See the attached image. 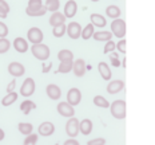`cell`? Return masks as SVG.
I'll use <instances>...</instances> for the list:
<instances>
[{
	"label": "cell",
	"mask_w": 155,
	"mask_h": 145,
	"mask_svg": "<svg viewBox=\"0 0 155 145\" xmlns=\"http://www.w3.org/2000/svg\"><path fill=\"white\" fill-rule=\"evenodd\" d=\"M110 110H111V116L116 120H123L126 118V113H127V105L123 99H116L111 105H110Z\"/></svg>",
	"instance_id": "obj_1"
},
{
	"label": "cell",
	"mask_w": 155,
	"mask_h": 145,
	"mask_svg": "<svg viewBox=\"0 0 155 145\" xmlns=\"http://www.w3.org/2000/svg\"><path fill=\"white\" fill-rule=\"evenodd\" d=\"M31 53L36 59L41 60V62H44V60H47L48 58H50V48H48V46L44 44V43L32 44Z\"/></svg>",
	"instance_id": "obj_2"
},
{
	"label": "cell",
	"mask_w": 155,
	"mask_h": 145,
	"mask_svg": "<svg viewBox=\"0 0 155 145\" xmlns=\"http://www.w3.org/2000/svg\"><path fill=\"white\" fill-rule=\"evenodd\" d=\"M111 32L112 35H115L116 38H119V39H123L124 35H126V22L123 19H114L111 23Z\"/></svg>",
	"instance_id": "obj_3"
},
{
	"label": "cell",
	"mask_w": 155,
	"mask_h": 145,
	"mask_svg": "<svg viewBox=\"0 0 155 145\" xmlns=\"http://www.w3.org/2000/svg\"><path fill=\"white\" fill-rule=\"evenodd\" d=\"M79 120H78L76 117H71L68 118V121H67L66 124V133L67 136L74 138L78 136V133H79Z\"/></svg>",
	"instance_id": "obj_4"
},
{
	"label": "cell",
	"mask_w": 155,
	"mask_h": 145,
	"mask_svg": "<svg viewBox=\"0 0 155 145\" xmlns=\"http://www.w3.org/2000/svg\"><path fill=\"white\" fill-rule=\"evenodd\" d=\"M56 110L59 113L60 116H63V117H67V118H71L75 116V109H74V106H71L67 101H62L59 102L56 106Z\"/></svg>",
	"instance_id": "obj_5"
},
{
	"label": "cell",
	"mask_w": 155,
	"mask_h": 145,
	"mask_svg": "<svg viewBox=\"0 0 155 145\" xmlns=\"http://www.w3.org/2000/svg\"><path fill=\"white\" fill-rule=\"evenodd\" d=\"M27 38L32 44H38V43H43L44 35H43V31L39 27H31L27 32Z\"/></svg>",
	"instance_id": "obj_6"
},
{
	"label": "cell",
	"mask_w": 155,
	"mask_h": 145,
	"mask_svg": "<svg viewBox=\"0 0 155 145\" xmlns=\"http://www.w3.org/2000/svg\"><path fill=\"white\" fill-rule=\"evenodd\" d=\"M35 89H36L35 81L32 78H25L23 85H21V88H20V94L23 97H31L35 93Z\"/></svg>",
	"instance_id": "obj_7"
},
{
	"label": "cell",
	"mask_w": 155,
	"mask_h": 145,
	"mask_svg": "<svg viewBox=\"0 0 155 145\" xmlns=\"http://www.w3.org/2000/svg\"><path fill=\"white\" fill-rule=\"evenodd\" d=\"M82 101V93L78 88H72L68 90L67 93V102L71 105V106H76L80 104Z\"/></svg>",
	"instance_id": "obj_8"
},
{
	"label": "cell",
	"mask_w": 155,
	"mask_h": 145,
	"mask_svg": "<svg viewBox=\"0 0 155 145\" xmlns=\"http://www.w3.org/2000/svg\"><path fill=\"white\" fill-rule=\"evenodd\" d=\"M8 73L11 74L14 78H19V77L24 75L25 67L20 62H11L8 64Z\"/></svg>",
	"instance_id": "obj_9"
},
{
	"label": "cell",
	"mask_w": 155,
	"mask_h": 145,
	"mask_svg": "<svg viewBox=\"0 0 155 145\" xmlns=\"http://www.w3.org/2000/svg\"><path fill=\"white\" fill-rule=\"evenodd\" d=\"M66 32L68 34V36L71 39H79L80 35H82V27H80V24L78 22H71L67 26Z\"/></svg>",
	"instance_id": "obj_10"
},
{
	"label": "cell",
	"mask_w": 155,
	"mask_h": 145,
	"mask_svg": "<svg viewBox=\"0 0 155 145\" xmlns=\"http://www.w3.org/2000/svg\"><path fill=\"white\" fill-rule=\"evenodd\" d=\"M38 132H39V134H40V136L48 137V136H51V134H54L55 125L52 124V122H50V121H44V122H41V124L39 125Z\"/></svg>",
	"instance_id": "obj_11"
},
{
	"label": "cell",
	"mask_w": 155,
	"mask_h": 145,
	"mask_svg": "<svg viewBox=\"0 0 155 145\" xmlns=\"http://www.w3.org/2000/svg\"><path fill=\"white\" fill-rule=\"evenodd\" d=\"M72 71L76 77H83L87 71V66H86V60L84 59H76L74 60V64H72Z\"/></svg>",
	"instance_id": "obj_12"
},
{
	"label": "cell",
	"mask_w": 155,
	"mask_h": 145,
	"mask_svg": "<svg viewBox=\"0 0 155 145\" xmlns=\"http://www.w3.org/2000/svg\"><path fill=\"white\" fill-rule=\"evenodd\" d=\"M78 12V4L75 0H68V2L66 3V5H64V16H66L67 19H72L74 16L76 15Z\"/></svg>",
	"instance_id": "obj_13"
},
{
	"label": "cell",
	"mask_w": 155,
	"mask_h": 145,
	"mask_svg": "<svg viewBox=\"0 0 155 145\" xmlns=\"http://www.w3.org/2000/svg\"><path fill=\"white\" fill-rule=\"evenodd\" d=\"M124 88V82L122 79H114L107 85V93L108 94H118Z\"/></svg>",
	"instance_id": "obj_14"
},
{
	"label": "cell",
	"mask_w": 155,
	"mask_h": 145,
	"mask_svg": "<svg viewBox=\"0 0 155 145\" xmlns=\"http://www.w3.org/2000/svg\"><path fill=\"white\" fill-rule=\"evenodd\" d=\"M46 93L48 95V98L54 99V101H56V99H59L60 97H62V90L58 85H55V83H50V85L46 88Z\"/></svg>",
	"instance_id": "obj_15"
},
{
	"label": "cell",
	"mask_w": 155,
	"mask_h": 145,
	"mask_svg": "<svg viewBox=\"0 0 155 145\" xmlns=\"http://www.w3.org/2000/svg\"><path fill=\"white\" fill-rule=\"evenodd\" d=\"M90 20H91V24L94 27L103 28V27H106V24H107V20H106L104 16L101 15V14H91Z\"/></svg>",
	"instance_id": "obj_16"
},
{
	"label": "cell",
	"mask_w": 155,
	"mask_h": 145,
	"mask_svg": "<svg viewBox=\"0 0 155 145\" xmlns=\"http://www.w3.org/2000/svg\"><path fill=\"white\" fill-rule=\"evenodd\" d=\"M66 16L62 12L56 11V12H52V15H51L50 18V24L52 26V27H56V26H60V24H64V22H66Z\"/></svg>",
	"instance_id": "obj_17"
},
{
	"label": "cell",
	"mask_w": 155,
	"mask_h": 145,
	"mask_svg": "<svg viewBox=\"0 0 155 145\" xmlns=\"http://www.w3.org/2000/svg\"><path fill=\"white\" fill-rule=\"evenodd\" d=\"M79 132L84 136H88L92 132V121L90 118H84L79 122Z\"/></svg>",
	"instance_id": "obj_18"
},
{
	"label": "cell",
	"mask_w": 155,
	"mask_h": 145,
	"mask_svg": "<svg viewBox=\"0 0 155 145\" xmlns=\"http://www.w3.org/2000/svg\"><path fill=\"white\" fill-rule=\"evenodd\" d=\"M98 70H99V73H101V77L104 81H110V79H111L112 73H111V70H110V67H108L107 63L101 62L98 64Z\"/></svg>",
	"instance_id": "obj_19"
},
{
	"label": "cell",
	"mask_w": 155,
	"mask_h": 145,
	"mask_svg": "<svg viewBox=\"0 0 155 145\" xmlns=\"http://www.w3.org/2000/svg\"><path fill=\"white\" fill-rule=\"evenodd\" d=\"M14 47L18 53H25L28 51V42L24 39V38H16L14 40Z\"/></svg>",
	"instance_id": "obj_20"
},
{
	"label": "cell",
	"mask_w": 155,
	"mask_h": 145,
	"mask_svg": "<svg viewBox=\"0 0 155 145\" xmlns=\"http://www.w3.org/2000/svg\"><path fill=\"white\" fill-rule=\"evenodd\" d=\"M92 36H94V39L98 42H108L112 38V32L111 31H98V32H94Z\"/></svg>",
	"instance_id": "obj_21"
},
{
	"label": "cell",
	"mask_w": 155,
	"mask_h": 145,
	"mask_svg": "<svg viewBox=\"0 0 155 145\" xmlns=\"http://www.w3.org/2000/svg\"><path fill=\"white\" fill-rule=\"evenodd\" d=\"M47 12V8L44 7V5H41V7H38V8H25V14L28 16H34V18H38V16H43L46 15Z\"/></svg>",
	"instance_id": "obj_22"
},
{
	"label": "cell",
	"mask_w": 155,
	"mask_h": 145,
	"mask_svg": "<svg viewBox=\"0 0 155 145\" xmlns=\"http://www.w3.org/2000/svg\"><path fill=\"white\" fill-rule=\"evenodd\" d=\"M120 14H122V11L118 5H108V7L106 8V15L111 19H119Z\"/></svg>",
	"instance_id": "obj_23"
},
{
	"label": "cell",
	"mask_w": 155,
	"mask_h": 145,
	"mask_svg": "<svg viewBox=\"0 0 155 145\" xmlns=\"http://www.w3.org/2000/svg\"><path fill=\"white\" fill-rule=\"evenodd\" d=\"M18 129H19V132H20L21 134H24V136H28V134L32 133V130H34V126H32V124H30V122H19Z\"/></svg>",
	"instance_id": "obj_24"
},
{
	"label": "cell",
	"mask_w": 155,
	"mask_h": 145,
	"mask_svg": "<svg viewBox=\"0 0 155 145\" xmlns=\"http://www.w3.org/2000/svg\"><path fill=\"white\" fill-rule=\"evenodd\" d=\"M72 64H74V60H63L60 62L59 64V69H58V73L60 74H67L72 70Z\"/></svg>",
	"instance_id": "obj_25"
},
{
	"label": "cell",
	"mask_w": 155,
	"mask_h": 145,
	"mask_svg": "<svg viewBox=\"0 0 155 145\" xmlns=\"http://www.w3.org/2000/svg\"><path fill=\"white\" fill-rule=\"evenodd\" d=\"M18 99V94H16L15 91H12V93H7V95L4 97V98L0 101V104H2L3 106H9V105H12L14 102Z\"/></svg>",
	"instance_id": "obj_26"
},
{
	"label": "cell",
	"mask_w": 155,
	"mask_h": 145,
	"mask_svg": "<svg viewBox=\"0 0 155 145\" xmlns=\"http://www.w3.org/2000/svg\"><path fill=\"white\" fill-rule=\"evenodd\" d=\"M36 108V105H35V102L30 101V99H25V101L21 102L20 105V110L24 113V114H30L31 110H34V109Z\"/></svg>",
	"instance_id": "obj_27"
},
{
	"label": "cell",
	"mask_w": 155,
	"mask_h": 145,
	"mask_svg": "<svg viewBox=\"0 0 155 145\" xmlns=\"http://www.w3.org/2000/svg\"><path fill=\"white\" fill-rule=\"evenodd\" d=\"M58 59L60 62H63V60H74V54L70 50H60L58 53Z\"/></svg>",
	"instance_id": "obj_28"
},
{
	"label": "cell",
	"mask_w": 155,
	"mask_h": 145,
	"mask_svg": "<svg viewBox=\"0 0 155 145\" xmlns=\"http://www.w3.org/2000/svg\"><path fill=\"white\" fill-rule=\"evenodd\" d=\"M44 7L47 8V11L56 12L58 9L60 8V2H59V0H46V4H44Z\"/></svg>",
	"instance_id": "obj_29"
},
{
	"label": "cell",
	"mask_w": 155,
	"mask_h": 145,
	"mask_svg": "<svg viewBox=\"0 0 155 145\" xmlns=\"http://www.w3.org/2000/svg\"><path fill=\"white\" fill-rule=\"evenodd\" d=\"M94 105L99 106V108H110V102L103 95H95L94 97Z\"/></svg>",
	"instance_id": "obj_30"
},
{
	"label": "cell",
	"mask_w": 155,
	"mask_h": 145,
	"mask_svg": "<svg viewBox=\"0 0 155 145\" xmlns=\"http://www.w3.org/2000/svg\"><path fill=\"white\" fill-rule=\"evenodd\" d=\"M92 35H94V26L90 23L82 30V35H80V38H83L84 40H87V39H90V38H92Z\"/></svg>",
	"instance_id": "obj_31"
},
{
	"label": "cell",
	"mask_w": 155,
	"mask_h": 145,
	"mask_svg": "<svg viewBox=\"0 0 155 145\" xmlns=\"http://www.w3.org/2000/svg\"><path fill=\"white\" fill-rule=\"evenodd\" d=\"M66 30H67V26L66 24L56 26V27H54V30H52V35L55 38H62L63 35L66 34Z\"/></svg>",
	"instance_id": "obj_32"
},
{
	"label": "cell",
	"mask_w": 155,
	"mask_h": 145,
	"mask_svg": "<svg viewBox=\"0 0 155 145\" xmlns=\"http://www.w3.org/2000/svg\"><path fill=\"white\" fill-rule=\"evenodd\" d=\"M9 47H11V43L7 38H0V54H4L9 51Z\"/></svg>",
	"instance_id": "obj_33"
},
{
	"label": "cell",
	"mask_w": 155,
	"mask_h": 145,
	"mask_svg": "<svg viewBox=\"0 0 155 145\" xmlns=\"http://www.w3.org/2000/svg\"><path fill=\"white\" fill-rule=\"evenodd\" d=\"M36 143H38V134H34V133L28 134L23 141L24 145H36Z\"/></svg>",
	"instance_id": "obj_34"
},
{
	"label": "cell",
	"mask_w": 155,
	"mask_h": 145,
	"mask_svg": "<svg viewBox=\"0 0 155 145\" xmlns=\"http://www.w3.org/2000/svg\"><path fill=\"white\" fill-rule=\"evenodd\" d=\"M8 27H7V24L4 23V22H0V38H5L8 35Z\"/></svg>",
	"instance_id": "obj_35"
},
{
	"label": "cell",
	"mask_w": 155,
	"mask_h": 145,
	"mask_svg": "<svg viewBox=\"0 0 155 145\" xmlns=\"http://www.w3.org/2000/svg\"><path fill=\"white\" fill-rule=\"evenodd\" d=\"M115 50V43L112 40H108V42H106V46H104V50H103V53L104 54H108V53H111V51H114Z\"/></svg>",
	"instance_id": "obj_36"
},
{
	"label": "cell",
	"mask_w": 155,
	"mask_h": 145,
	"mask_svg": "<svg viewBox=\"0 0 155 145\" xmlns=\"http://www.w3.org/2000/svg\"><path fill=\"white\" fill-rule=\"evenodd\" d=\"M115 47L118 48L119 53H123V54H126V39H120V40L118 42V43L115 44Z\"/></svg>",
	"instance_id": "obj_37"
},
{
	"label": "cell",
	"mask_w": 155,
	"mask_h": 145,
	"mask_svg": "<svg viewBox=\"0 0 155 145\" xmlns=\"http://www.w3.org/2000/svg\"><path fill=\"white\" fill-rule=\"evenodd\" d=\"M106 144V140L102 137H98V138H94V140H90L87 145H104Z\"/></svg>",
	"instance_id": "obj_38"
},
{
	"label": "cell",
	"mask_w": 155,
	"mask_h": 145,
	"mask_svg": "<svg viewBox=\"0 0 155 145\" xmlns=\"http://www.w3.org/2000/svg\"><path fill=\"white\" fill-rule=\"evenodd\" d=\"M43 5V2L41 0H30L28 2V8H38V7H41Z\"/></svg>",
	"instance_id": "obj_39"
},
{
	"label": "cell",
	"mask_w": 155,
	"mask_h": 145,
	"mask_svg": "<svg viewBox=\"0 0 155 145\" xmlns=\"http://www.w3.org/2000/svg\"><path fill=\"white\" fill-rule=\"evenodd\" d=\"M110 58H111V60H112V66L114 67H119L120 66V63H119V60H118V55L114 53V54H111L110 55Z\"/></svg>",
	"instance_id": "obj_40"
},
{
	"label": "cell",
	"mask_w": 155,
	"mask_h": 145,
	"mask_svg": "<svg viewBox=\"0 0 155 145\" xmlns=\"http://www.w3.org/2000/svg\"><path fill=\"white\" fill-rule=\"evenodd\" d=\"M15 88H16V78H14L11 82H9V85H8V88H7V93H12Z\"/></svg>",
	"instance_id": "obj_41"
},
{
	"label": "cell",
	"mask_w": 155,
	"mask_h": 145,
	"mask_svg": "<svg viewBox=\"0 0 155 145\" xmlns=\"http://www.w3.org/2000/svg\"><path fill=\"white\" fill-rule=\"evenodd\" d=\"M0 8H3L5 12H7V14L9 12V9H11V8H9V5H8V3L5 2V0H0Z\"/></svg>",
	"instance_id": "obj_42"
},
{
	"label": "cell",
	"mask_w": 155,
	"mask_h": 145,
	"mask_svg": "<svg viewBox=\"0 0 155 145\" xmlns=\"http://www.w3.org/2000/svg\"><path fill=\"white\" fill-rule=\"evenodd\" d=\"M63 145H79V141L75 140V138H68V140L64 141Z\"/></svg>",
	"instance_id": "obj_43"
},
{
	"label": "cell",
	"mask_w": 155,
	"mask_h": 145,
	"mask_svg": "<svg viewBox=\"0 0 155 145\" xmlns=\"http://www.w3.org/2000/svg\"><path fill=\"white\" fill-rule=\"evenodd\" d=\"M51 67H52V62H50L48 64L43 63V73H48L51 70Z\"/></svg>",
	"instance_id": "obj_44"
},
{
	"label": "cell",
	"mask_w": 155,
	"mask_h": 145,
	"mask_svg": "<svg viewBox=\"0 0 155 145\" xmlns=\"http://www.w3.org/2000/svg\"><path fill=\"white\" fill-rule=\"evenodd\" d=\"M7 15H8V14L4 11V9L0 8V18H2V19H5V18H7Z\"/></svg>",
	"instance_id": "obj_45"
},
{
	"label": "cell",
	"mask_w": 155,
	"mask_h": 145,
	"mask_svg": "<svg viewBox=\"0 0 155 145\" xmlns=\"http://www.w3.org/2000/svg\"><path fill=\"white\" fill-rule=\"evenodd\" d=\"M4 137H5V133H4V130H3V129L0 128V141H2V140H4Z\"/></svg>",
	"instance_id": "obj_46"
},
{
	"label": "cell",
	"mask_w": 155,
	"mask_h": 145,
	"mask_svg": "<svg viewBox=\"0 0 155 145\" xmlns=\"http://www.w3.org/2000/svg\"><path fill=\"white\" fill-rule=\"evenodd\" d=\"M91 2H94V3H95V2H99V0H91Z\"/></svg>",
	"instance_id": "obj_47"
},
{
	"label": "cell",
	"mask_w": 155,
	"mask_h": 145,
	"mask_svg": "<svg viewBox=\"0 0 155 145\" xmlns=\"http://www.w3.org/2000/svg\"><path fill=\"white\" fill-rule=\"evenodd\" d=\"M55 145H59V144H55Z\"/></svg>",
	"instance_id": "obj_48"
},
{
	"label": "cell",
	"mask_w": 155,
	"mask_h": 145,
	"mask_svg": "<svg viewBox=\"0 0 155 145\" xmlns=\"http://www.w3.org/2000/svg\"><path fill=\"white\" fill-rule=\"evenodd\" d=\"M0 105H2V104H0Z\"/></svg>",
	"instance_id": "obj_49"
}]
</instances>
